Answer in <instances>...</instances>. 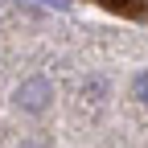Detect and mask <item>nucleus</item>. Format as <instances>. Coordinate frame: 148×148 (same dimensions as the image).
I'll list each match as a JSON object with an SVG mask.
<instances>
[{
	"mask_svg": "<svg viewBox=\"0 0 148 148\" xmlns=\"http://www.w3.org/2000/svg\"><path fill=\"white\" fill-rule=\"evenodd\" d=\"M16 107L21 111H29V115H41V111L53 103V82L49 78H41V74H37V78H25L21 86H16Z\"/></svg>",
	"mask_w": 148,
	"mask_h": 148,
	"instance_id": "f257e3e1",
	"label": "nucleus"
},
{
	"mask_svg": "<svg viewBox=\"0 0 148 148\" xmlns=\"http://www.w3.org/2000/svg\"><path fill=\"white\" fill-rule=\"evenodd\" d=\"M132 90H136V99H140V103L148 107V70L140 74V78H136V86H132Z\"/></svg>",
	"mask_w": 148,
	"mask_h": 148,
	"instance_id": "f03ea898",
	"label": "nucleus"
},
{
	"mask_svg": "<svg viewBox=\"0 0 148 148\" xmlns=\"http://www.w3.org/2000/svg\"><path fill=\"white\" fill-rule=\"evenodd\" d=\"M41 4H45V8H62V12H66V8H70V0H41Z\"/></svg>",
	"mask_w": 148,
	"mask_h": 148,
	"instance_id": "7ed1b4c3",
	"label": "nucleus"
},
{
	"mask_svg": "<svg viewBox=\"0 0 148 148\" xmlns=\"http://www.w3.org/2000/svg\"><path fill=\"white\" fill-rule=\"evenodd\" d=\"M21 148H49V144H41V140H29V144H21Z\"/></svg>",
	"mask_w": 148,
	"mask_h": 148,
	"instance_id": "20e7f679",
	"label": "nucleus"
}]
</instances>
